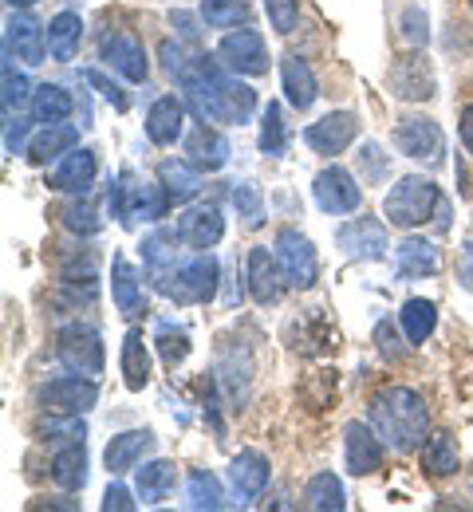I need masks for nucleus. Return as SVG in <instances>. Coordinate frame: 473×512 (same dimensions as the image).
I'll return each instance as SVG.
<instances>
[{"label":"nucleus","mask_w":473,"mask_h":512,"mask_svg":"<svg viewBox=\"0 0 473 512\" xmlns=\"http://www.w3.org/2000/svg\"><path fill=\"white\" fill-rule=\"evenodd\" d=\"M383 438L375 434V426H363V422H347L343 430V453H347V469L355 477H367L375 469H383Z\"/></svg>","instance_id":"17"},{"label":"nucleus","mask_w":473,"mask_h":512,"mask_svg":"<svg viewBox=\"0 0 473 512\" xmlns=\"http://www.w3.org/2000/svg\"><path fill=\"white\" fill-rule=\"evenodd\" d=\"M142 193L146 186H138L135 174H119V182L111 186V217L119 221V225H135V217L142 213Z\"/></svg>","instance_id":"35"},{"label":"nucleus","mask_w":473,"mask_h":512,"mask_svg":"<svg viewBox=\"0 0 473 512\" xmlns=\"http://www.w3.org/2000/svg\"><path fill=\"white\" fill-rule=\"evenodd\" d=\"M458 280H462V288L473 292V229L466 233V241H462V256H458Z\"/></svg>","instance_id":"51"},{"label":"nucleus","mask_w":473,"mask_h":512,"mask_svg":"<svg viewBox=\"0 0 473 512\" xmlns=\"http://www.w3.org/2000/svg\"><path fill=\"white\" fill-rule=\"evenodd\" d=\"M186 497H190V509H221V505H225L221 481H217L209 469H194V473H190Z\"/></svg>","instance_id":"38"},{"label":"nucleus","mask_w":473,"mask_h":512,"mask_svg":"<svg viewBox=\"0 0 473 512\" xmlns=\"http://www.w3.org/2000/svg\"><path fill=\"white\" fill-rule=\"evenodd\" d=\"M111 296L123 320H138L146 312V292H142V276L135 272V264L127 256H115L111 264Z\"/></svg>","instance_id":"20"},{"label":"nucleus","mask_w":473,"mask_h":512,"mask_svg":"<svg viewBox=\"0 0 473 512\" xmlns=\"http://www.w3.org/2000/svg\"><path fill=\"white\" fill-rule=\"evenodd\" d=\"M265 12H269V24L280 36H292L300 24V0H265Z\"/></svg>","instance_id":"44"},{"label":"nucleus","mask_w":473,"mask_h":512,"mask_svg":"<svg viewBox=\"0 0 473 512\" xmlns=\"http://www.w3.org/2000/svg\"><path fill=\"white\" fill-rule=\"evenodd\" d=\"M280 83H284V99H288L296 111H308V107L316 103V95H320L312 67L304 64L300 56H284V64H280Z\"/></svg>","instance_id":"25"},{"label":"nucleus","mask_w":473,"mask_h":512,"mask_svg":"<svg viewBox=\"0 0 473 512\" xmlns=\"http://www.w3.org/2000/svg\"><path fill=\"white\" fill-rule=\"evenodd\" d=\"M395 268H399L403 280H422V276H434L442 268V253L426 237H406L399 253H395Z\"/></svg>","instance_id":"23"},{"label":"nucleus","mask_w":473,"mask_h":512,"mask_svg":"<svg viewBox=\"0 0 473 512\" xmlns=\"http://www.w3.org/2000/svg\"><path fill=\"white\" fill-rule=\"evenodd\" d=\"M304 505L316 512H339L347 505V497H343V485H339L336 473H316L312 481H308V489H304Z\"/></svg>","instance_id":"36"},{"label":"nucleus","mask_w":473,"mask_h":512,"mask_svg":"<svg viewBox=\"0 0 473 512\" xmlns=\"http://www.w3.org/2000/svg\"><path fill=\"white\" fill-rule=\"evenodd\" d=\"M150 449H154V434L150 430H127V434L111 438V446H107V469H111V477H123V473L138 469V461Z\"/></svg>","instance_id":"24"},{"label":"nucleus","mask_w":473,"mask_h":512,"mask_svg":"<svg viewBox=\"0 0 473 512\" xmlns=\"http://www.w3.org/2000/svg\"><path fill=\"white\" fill-rule=\"evenodd\" d=\"M60 217H64V225H68L71 233H79V237H95L103 229V217H99V209L87 197L83 201H68Z\"/></svg>","instance_id":"41"},{"label":"nucleus","mask_w":473,"mask_h":512,"mask_svg":"<svg viewBox=\"0 0 473 512\" xmlns=\"http://www.w3.org/2000/svg\"><path fill=\"white\" fill-rule=\"evenodd\" d=\"M158 182L166 186V193H170L174 201H190L194 193L202 190V170H198L194 162H174V158H166V162L158 166Z\"/></svg>","instance_id":"32"},{"label":"nucleus","mask_w":473,"mask_h":512,"mask_svg":"<svg viewBox=\"0 0 473 512\" xmlns=\"http://www.w3.org/2000/svg\"><path fill=\"white\" fill-rule=\"evenodd\" d=\"M28 111H32V123L52 127V123H64L71 111H75V99H71V91H64L60 83H44V87L32 91Z\"/></svg>","instance_id":"28"},{"label":"nucleus","mask_w":473,"mask_h":512,"mask_svg":"<svg viewBox=\"0 0 473 512\" xmlns=\"http://www.w3.org/2000/svg\"><path fill=\"white\" fill-rule=\"evenodd\" d=\"M225 237V217H221V209L217 205H190L182 217H178V241L182 245H190V249H213L217 241Z\"/></svg>","instance_id":"16"},{"label":"nucleus","mask_w":473,"mask_h":512,"mask_svg":"<svg viewBox=\"0 0 473 512\" xmlns=\"http://www.w3.org/2000/svg\"><path fill=\"white\" fill-rule=\"evenodd\" d=\"M12 8H28V4H36V0H8Z\"/></svg>","instance_id":"56"},{"label":"nucleus","mask_w":473,"mask_h":512,"mask_svg":"<svg viewBox=\"0 0 473 512\" xmlns=\"http://www.w3.org/2000/svg\"><path fill=\"white\" fill-rule=\"evenodd\" d=\"M422 469L430 473V477H450V473H458V446H454V438L450 434H434L426 449H422Z\"/></svg>","instance_id":"37"},{"label":"nucleus","mask_w":473,"mask_h":512,"mask_svg":"<svg viewBox=\"0 0 473 512\" xmlns=\"http://www.w3.org/2000/svg\"><path fill=\"white\" fill-rule=\"evenodd\" d=\"M221 64L237 75H265L269 71V48H265V36L257 28H237L221 40L217 48Z\"/></svg>","instance_id":"7"},{"label":"nucleus","mask_w":473,"mask_h":512,"mask_svg":"<svg viewBox=\"0 0 473 512\" xmlns=\"http://www.w3.org/2000/svg\"><path fill=\"white\" fill-rule=\"evenodd\" d=\"M276 256H280V268L288 276V288L308 292L320 280V260H316V249H312V241L304 233L280 229L276 233Z\"/></svg>","instance_id":"6"},{"label":"nucleus","mask_w":473,"mask_h":512,"mask_svg":"<svg viewBox=\"0 0 473 512\" xmlns=\"http://www.w3.org/2000/svg\"><path fill=\"white\" fill-rule=\"evenodd\" d=\"M438 205H442V190L430 178L410 174V178H399L395 190L387 193L383 217L391 225H399V229H418V225H426L438 213Z\"/></svg>","instance_id":"4"},{"label":"nucleus","mask_w":473,"mask_h":512,"mask_svg":"<svg viewBox=\"0 0 473 512\" xmlns=\"http://www.w3.org/2000/svg\"><path fill=\"white\" fill-rule=\"evenodd\" d=\"M95 174H99V158H95V150H68L64 154V162L48 174V186L60 193H83L91 182H95Z\"/></svg>","instance_id":"21"},{"label":"nucleus","mask_w":473,"mask_h":512,"mask_svg":"<svg viewBox=\"0 0 473 512\" xmlns=\"http://www.w3.org/2000/svg\"><path fill=\"white\" fill-rule=\"evenodd\" d=\"M387 83H391V95L406 99V103H426L434 99V67L422 52H410L399 56L391 71H387Z\"/></svg>","instance_id":"9"},{"label":"nucleus","mask_w":473,"mask_h":512,"mask_svg":"<svg viewBox=\"0 0 473 512\" xmlns=\"http://www.w3.org/2000/svg\"><path fill=\"white\" fill-rule=\"evenodd\" d=\"M83 79H87V83H91V87H95V91H99L115 111H127V95H123V87H119L115 79H107L99 67H83Z\"/></svg>","instance_id":"46"},{"label":"nucleus","mask_w":473,"mask_h":512,"mask_svg":"<svg viewBox=\"0 0 473 512\" xmlns=\"http://www.w3.org/2000/svg\"><path fill=\"white\" fill-rule=\"evenodd\" d=\"M24 142H28V119H8V127H4V150L8 154H24Z\"/></svg>","instance_id":"50"},{"label":"nucleus","mask_w":473,"mask_h":512,"mask_svg":"<svg viewBox=\"0 0 473 512\" xmlns=\"http://www.w3.org/2000/svg\"><path fill=\"white\" fill-rule=\"evenodd\" d=\"M79 44H83V20H79V12L52 16V24H48V56L60 60V64H68V60L79 56Z\"/></svg>","instance_id":"27"},{"label":"nucleus","mask_w":473,"mask_h":512,"mask_svg":"<svg viewBox=\"0 0 473 512\" xmlns=\"http://www.w3.org/2000/svg\"><path fill=\"white\" fill-rule=\"evenodd\" d=\"M312 197H316V205L324 209V213H355L359 209V201H363V193L355 186V178L343 170V166H328V170H320L316 174V182H312Z\"/></svg>","instance_id":"12"},{"label":"nucleus","mask_w":473,"mask_h":512,"mask_svg":"<svg viewBox=\"0 0 473 512\" xmlns=\"http://www.w3.org/2000/svg\"><path fill=\"white\" fill-rule=\"evenodd\" d=\"M442 146H446V138H442V127L434 119H426V115H406V119H399V127H395V150L403 158L438 162L442 158Z\"/></svg>","instance_id":"8"},{"label":"nucleus","mask_w":473,"mask_h":512,"mask_svg":"<svg viewBox=\"0 0 473 512\" xmlns=\"http://www.w3.org/2000/svg\"><path fill=\"white\" fill-rule=\"evenodd\" d=\"M261 150L269 158H280L288 150V123H284V107L269 103L265 107V119H261Z\"/></svg>","instance_id":"39"},{"label":"nucleus","mask_w":473,"mask_h":512,"mask_svg":"<svg viewBox=\"0 0 473 512\" xmlns=\"http://www.w3.org/2000/svg\"><path fill=\"white\" fill-rule=\"evenodd\" d=\"M158 351H162L166 367H178L190 355V331L174 327V323H158Z\"/></svg>","instance_id":"42"},{"label":"nucleus","mask_w":473,"mask_h":512,"mask_svg":"<svg viewBox=\"0 0 473 512\" xmlns=\"http://www.w3.org/2000/svg\"><path fill=\"white\" fill-rule=\"evenodd\" d=\"M123 383L127 390H142L150 383V351H146V339L138 327H131L123 339Z\"/></svg>","instance_id":"33"},{"label":"nucleus","mask_w":473,"mask_h":512,"mask_svg":"<svg viewBox=\"0 0 473 512\" xmlns=\"http://www.w3.org/2000/svg\"><path fill=\"white\" fill-rule=\"evenodd\" d=\"M99 56L111 71H119L127 83H146L150 64H146V52H142V40L131 32H107L103 44H99Z\"/></svg>","instance_id":"11"},{"label":"nucleus","mask_w":473,"mask_h":512,"mask_svg":"<svg viewBox=\"0 0 473 512\" xmlns=\"http://www.w3.org/2000/svg\"><path fill=\"white\" fill-rule=\"evenodd\" d=\"M182 123H186L182 99L162 95V99H154L150 111H146V138H150L154 146H174V142L182 138Z\"/></svg>","instance_id":"22"},{"label":"nucleus","mask_w":473,"mask_h":512,"mask_svg":"<svg viewBox=\"0 0 473 512\" xmlns=\"http://www.w3.org/2000/svg\"><path fill=\"white\" fill-rule=\"evenodd\" d=\"M146 280L154 284V292H162L174 304H209L217 296V280H221V264L213 253H198L190 260H170L162 268H150Z\"/></svg>","instance_id":"3"},{"label":"nucleus","mask_w":473,"mask_h":512,"mask_svg":"<svg viewBox=\"0 0 473 512\" xmlns=\"http://www.w3.org/2000/svg\"><path fill=\"white\" fill-rule=\"evenodd\" d=\"M162 64H166V71H170V75H178V71L186 67V60H182V48L166 40V44H162Z\"/></svg>","instance_id":"53"},{"label":"nucleus","mask_w":473,"mask_h":512,"mask_svg":"<svg viewBox=\"0 0 473 512\" xmlns=\"http://www.w3.org/2000/svg\"><path fill=\"white\" fill-rule=\"evenodd\" d=\"M359 138V119L351 115V111H332V115H324L320 123H312V127L304 130V142L316 150V154H343L351 142Z\"/></svg>","instance_id":"18"},{"label":"nucleus","mask_w":473,"mask_h":512,"mask_svg":"<svg viewBox=\"0 0 473 512\" xmlns=\"http://www.w3.org/2000/svg\"><path fill=\"white\" fill-rule=\"evenodd\" d=\"M178 83L186 91L190 111L198 123H221V127H245L257 111V91L225 75V67L209 56H194L178 71Z\"/></svg>","instance_id":"1"},{"label":"nucleus","mask_w":473,"mask_h":512,"mask_svg":"<svg viewBox=\"0 0 473 512\" xmlns=\"http://www.w3.org/2000/svg\"><path fill=\"white\" fill-rule=\"evenodd\" d=\"M52 481L68 493H79L87 485V453H83V442H68L52 457Z\"/></svg>","instance_id":"31"},{"label":"nucleus","mask_w":473,"mask_h":512,"mask_svg":"<svg viewBox=\"0 0 473 512\" xmlns=\"http://www.w3.org/2000/svg\"><path fill=\"white\" fill-rule=\"evenodd\" d=\"M269 477H272V469H269V457H265V453H257V449L237 453L233 465H229V485H233L237 505L245 509V505L261 501V493L269 489Z\"/></svg>","instance_id":"13"},{"label":"nucleus","mask_w":473,"mask_h":512,"mask_svg":"<svg viewBox=\"0 0 473 512\" xmlns=\"http://www.w3.org/2000/svg\"><path fill=\"white\" fill-rule=\"evenodd\" d=\"M399 323H403V335L410 339V343H426V339L434 335V327H438V308H434L430 300L414 296V300H406L403 304Z\"/></svg>","instance_id":"34"},{"label":"nucleus","mask_w":473,"mask_h":512,"mask_svg":"<svg viewBox=\"0 0 473 512\" xmlns=\"http://www.w3.org/2000/svg\"><path fill=\"white\" fill-rule=\"evenodd\" d=\"M233 205H237V217H245V225H261L265 221V197L257 186H249V182H241L237 190H233Z\"/></svg>","instance_id":"43"},{"label":"nucleus","mask_w":473,"mask_h":512,"mask_svg":"<svg viewBox=\"0 0 473 512\" xmlns=\"http://www.w3.org/2000/svg\"><path fill=\"white\" fill-rule=\"evenodd\" d=\"M367 166V182H383L387 178V158H383V150L375 146V142H367L363 150H359V170Z\"/></svg>","instance_id":"49"},{"label":"nucleus","mask_w":473,"mask_h":512,"mask_svg":"<svg viewBox=\"0 0 473 512\" xmlns=\"http://www.w3.org/2000/svg\"><path fill=\"white\" fill-rule=\"evenodd\" d=\"M178 28H182V36H190V40L198 36V28H194V20H190V16H178Z\"/></svg>","instance_id":"55"},{"label":"nucleus","mask_w":473,"mask_h":512,"mask_svg":"<svg viewBox=\"0 0 473 512\" xmlns=\"http://www.w3.org/2000/svg\"><path fill=\"white\" fill-rule=\"evenodd\" d=\"M371 426H375V434L395 449V453H410V449H418V442L426 438L430 406L410 386H383L371 398Z\"/></svg>","instance_id":"2"},{"label":"nucleus","mask_w":473,"mask_h":512,"mask_svg":"<svg viewBox=\"0 0 473 512\" xmlns=\"http://www.w3.org/2000/svg\"><path fill=\"white\" fill-rule=\"evenodd\" d=\"M40 402L52 410V414H87L95 402H99V386L87 375H64V379H52V383L40 390Z\"/></svg>","instance_id":"10"},{"label":"nucleus","mask_w":473,"mask_h":512,"mask_svg":"<svg viewBox=\"0 0 473 512\" xmlns=\"http://www.w3.org/2000/svg\"><path fill=\"white\" fill-rule=\"evenodd\" d=\"M202 20L209 28H237L249 20V0H202Z\"/></svg>","instance_id":"40"},{"label":"nucleus","mask_w":473,"mask_h":512,"mask_svg":"<svg viewBox=\"0 0 473 512\" xmlns=\"http://www.w3.org/2000/svg\"><path fill=\"white\" fill-rule=\"evenodd\" d=\"M28 103H32V87H28V79H24V75L12 67V60H8V64H4V107H8V111H12V107L20 111V107H28Z\"/></svg>","instance_id":"45"},{"label":"nucleus","mask_w":473,"mask_h":512,"mask_svg":"<svg viewBox=\"0 0 473 512\" xmlns=\"http://www.w3.org/2000/svg\"><path fill=\"white\" fill-rule=\"evenodd\" d=\"M462 146H466V150H470L473 154V103H466V107H462Z\"/></svg>","instance_id":"54"},{"label":"nucleus","mask_w":473,"mask_h":512,"mask_svg":"<svg viewBox=\"0 0 473 512\" xmlns=\"http://www.w3.org/2000/svg\"><path fill=\"white\" fill-rule=\"evenodd\" d=\"M56 359L75 375H87V379L103 375V339H99V331L87 327V323L64 327L56 335Z\"/></svg>","instance_id":"5"},{"label":"nucleus","mask_w":473,"mask_h":512,"mask_svg":"<svg viewBox=\"0 0 473 512\" xmlns=\"http://www.w3.org/2000/svg\"><path fill=\"white\" fill-rule=\"evenodd\" d=\"M174 481H178L174 461H146L135 477L138 501H142V505H158V501H166V493L174 489Z\"/></svg>","instance_id":"29"},{"label":"nucleus","mask_w":473,"mask_h":512,"mask_svg":"<svg viewBox=\"0 0 473 512\" xmlns=\"http://www.w3.org/2000/svg\"><path fill=\"white\" fill-rule=\"evenodd\" d=\"M186 154L198 170H221L229 162V138L213 127H198L190 138H186Z\"/></svg>","instance_id":"26"},{"label":"nucleus","mask_w":473,"mask_h":512,"mask_svg":"<svg viewBox=\"0 0 473 512\" xmlns=\"http://www.w3.org/2000/svg\"><path fill=\"white\" fill-rule=\"evenodd\" d=\"M103 509H107V512H111V509L131 512V509H135V501H131V493H127L123 485H111V489L103 493Z\"/></svg>","instance_id":"52"},{"label":"nucleus","mask_w":473,"mask_h":512,"mask_svg":"<svg viewBox=\"0 0 473 512\" xmlns=\"http://www.w3.org/2000/svg\"><path fill=\"white\" fill-rule=\"evenodd\" d=\"M375 343H379V355H387V359H403V339H399V331H395V323L383 320L375 327Z\"/></svg>","instance_id":"48"},{"label":"nucleus","mask_w":473,"mask_h":512,"mask_svg":"<svg viewBox=\"0 0 473 512\" xmlns=\"http://www.w3.org/2000/svg\"><path fill=\"white\" fill-rule=\"evenodd\" d=\"M4 44H8V56H16L20 64H28V67L44 64V56H48V36H44V28H40L32 16H24V12H12V16H8Z\"/></svg>","instance_id":"19"},{"label":"nucleus","mask_w":473,"mask_h":512,"mask_svg":"<svg viewBox=\"0 0 473 512\" xmlns=\"http://www.w3.org/2000/svg\"><path fill=\"white\" fill-rule=\"evenodd\" d=\"M403 36L406 44H414V48H422L430 40V24H426V12L422 8H406L403 12Z\"/></svg>","instance_id":"47"},{"label":"nucleus","mask_w":473,"mask_h":512,"mask_svg":"<svg viewBox=\"0 0 473 512\" xmlns=\"http://www.w3.org/2000/svg\"><path fill=\"white\" fill-rule=\"evenodd\" d=\"M75 146H79V130L64 127V123H52V127H44L32 142H28V158L44 166V162L68 154V150H75Z\"/></svg>","instance_id":"30"},{"label":"nucleus","mask_w":473,"mask_h":512,"mask_svg":"<svg viewBox=\"0 0 473 512\" xmlns=\"http://www.w3.org/2000/svg\"><path fill=\"white\" fill-rule=\"evenodd\" d=\"M249 296L261 304V308H269V304H280V296H284V284H288V276H284V268H280V256L269 253L265 245H257V249H249Z\"/></svg>","instance_id":"14"},{"label":"nucleus","mask_w":473,"mask_h":512,"mask_svg":"<svg viewBox=\"0 0 473 512\" xmlns=\"http://www.w3.org/2000/svg\"><path fill=\"white\" fill-rule=\"evenodd\" d=\"M336 245L351 260H383L387 256V229L375 217H355L336 233Z\"/></svg>","instance_id":"15"}]
</instances>
